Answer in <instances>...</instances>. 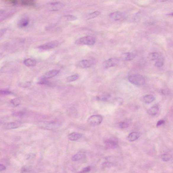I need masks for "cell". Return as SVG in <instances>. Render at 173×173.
<instances>
[{
	"label": "cell",
	"mask_w": 173,
	"mask_h": 173,
	"mask_svg": "<svg viewBox=\"0 0 173 173\" xmlns=\"http://www.w3.org/2000/svg\"><path fill=\"white\" fill-rule=\"evenodd\" d=\"M110 96L109 94H103L98 96L97 98L99 100L101 101H106L108 100L110 98Z\"/></svg>",
	"instance_id": "484cf974"
},
{
	"label": "cell",
	"mask_w": 173,
	"mask_h": 173,
	"mask_svg": "<svg viewBox=\"0 0 173 173\" xmlns=\"http://www.w3.org/2000/svg\"><path fill=\"white\" fill-rule=\"evenodd\" d=\"M171 159V156L169 154L165 153L163 155L162 159L163 161L167 162L169 161Z\"/></svg>",
	"instance_id": "4316f807"
},
{
	"label": "cell",
	"mask_w": 173,
	"mask_h": 173,
	"mask_svg": "<svg viewBox=\"0 0 173 173\" xmlns=\"http://www.w3.org/2000/svg\"><path fill=\"white\" fill-rule=\"evenodd\" d=\"M91 170V168L90 166H87L84 168L83 169L79 172V173H87L89 172Z\"/></svg>",
	"instance_id": "4dcf8cb0"
},
{
	"label": "cell",
	"mask_w": 173,
	"mask_h": 173,
	"mask_svg": "<svg viewBox=\"0 0 173 173\" xmlns=\"http://www.w3.org/2000/svg\"><path fill=\"white\" fill-rule=\"evenodd\" d=\"M7 3L13 5H21L26 6H33L35 4V2L32 0L27 1H5Z\"/></svg>",
	"instance_id": "3957f363"
},
{
	"label": "cell",
	"mask_w": 173,
	"mask_h": 173,
	"mask_svg": "<svg viewBox=\"0 0 173 173\" xmlns=\"http://www.w3.org/2000/svg\"><path fill=\"white\" fill-rule=\"evenodd\" d=\"M159 111V108L157 106H154L149 109L148 111L149 115L151 116H155L157 115Z\"/></svg>",
	"instance_id": "ac0fdd59"
},
{
	"label": "cell",
	"mask_w": 173,
	"mask_h": 173,
	"mask_svg": "<svg viewBox=\"0 0 173 173\" xmlns=\"http://www.w3.org/2000/svg\"><path fill=\"white\" fill-rule=\"evenodd\" d=\"M95 38L91 36H87L80 38L75 41V43L79 46H92L95 43Z\"/></svg>",
	"instance_id": "6da1fadb"
},
{
	"label": "cell",
	"mask_w": 173,
	"mask_h": 173,
	"mask_svg": "<svg viewBox=\"0 0 173 173\" xmlns=\"http://www.w3.org/2000/svg\"><path fill=\"white\" fill-rule=\"evenodd\" d=\"M162 93L164 95H167L170 94V92L167 89L163 90L162 91Z\"/></svg>",
	"instance_id": "8d00e7d4"
},
{
	"label": "cell",
	"mask_w": 173,
	"mask_h": 173,
	"mask_svg": "<svg viewBox=\"0 0 173 173\" xmlns=\"http://www.w3.org/2000/svg\"><path fill=\"white\" fill-rule=\"evenodd\" d=\"M109 16L111 20L115 21H122L126 17L125 14L120 11L113 12L110 13Z\"/></svg>",
	"instance_id": "8992f818"
},
{
	"label": "cell",
	"mask_w": 173,
	"mask_h": 173,
	"mask_svg": "<svg viewBox=\"0 0 173 173\" xmlns=\"http://www.w3.org/2000/svg\"><path fill=\"white\" fill-rule=\"evenodd\" d=\"M85 158V155L84 154L79 153L72 156V159L73 161H77L84 159Z\"/></svg>",
	"instance_id": "44dd1931"
},
{
	"label": "cell",
	"mask_w": 173,
	"mask_h": 173,
	"mask_svg": "<svg viewBox=\"0 0 173 173\" xmlns=\"http://www.w3.org/2000/svg\"><path fill=\"white\" fill-rule=\"evenodd\" d=\"M66 20L69 21H74L77 20V18L75 16L72 15H67L64 16Z\"/></svg>",
	"instance_id": "83f0119b"
},
{
	"label": "cell",
	"mask_w": 173,
	"mask_h": 173,
	"mask_svg": "<svg viewBox=\"0 0 173 173\" xmlns=\"http://www.w3.org/2000/svg\"><path fill=\"white\" fill-rule=\"evenodd\" d=\"M106 148L109 149H113L117 148L118 144L117 141L113 139L106 140L105 142Z\"/></svg>",
	"instance_id": "8fae6325"
},
{
	"label": "cell",
	"mask_w": 173,
	"mask_h": 173,
	"mask_svg": "<svg viewBox=\"0 0 173 173\" xmlns=\"http://www.w3.org/2000/svg\"><path fill=\"white\" fill-rule=\"evenodd\" d=\"M29 23V20L28 18H24L19 21L18 25L21 28H25L27 27Z\"/></svg>",
	"instance_id": "2e32d148"
},
{
	"label": "cell",
	"mask_w": 173,
	"mask_h": 173,
	"mask_svg": "<svg viewBox=\"0 0 173 173\" xmlns=\"http://www.w3.org/2000/svg\"><path fill=\"white\" fill-rule=\"evenodd\" d=\"M149 57L152 60H157L161 58V55L157 52H153L149 54Z\"/></svg>",
	"instance_id": "7402d4cb"
},
{
	"label": "cell",
	"mask_w": 173,
	"mask_h": 173,
	"mask_svg": "<svg viewBox=\"0 0 173 173\" xmlns=\"http://www.w3.org/2000/svg\"><path fill=\"white\" fill-rule=\"evenodd\" d=\"M60 42L59 41L57 40H54L41 45L38 47V48L43 50H48L58 46Z\"/></svg>",
	"instance_id": "52a82bcc"
},
{
	"label": "cell",
	"mask_w": 173,
	"mask_h": 173,
	"mask_svg": "<svg viewBox=\"0 0 173 173\" xmlns=\"http://www.w3.org/2000/svg\"><path fill=\"white\" fill-rule=\"evenodd\" d=\"M79 77V76L77 75H73L68 77L66 79L67 82H72L76 80Z\"/></svg>",
	"instance_id": "cb8c5ba5"
},
{
	"label": "cell",
	"mask_w": 173,
	"mask_h": 173,
	"mask_svg": "<svg viewBox=\"0 0 173 173\" xmlns=\"http://www.w3.org/2000/svg\"><path fill=\"white\" fill-rule=\"evenodd\" d=\"M129 81L132 84L137 86H142L145 84V80L143 75L135 74L130 76L128 77Z\"/></svg>",
	"instance_id": "7a4b0ae2"
},
{
	"label": "cell",
	"mask_w": 173,
	"mask_h": 173,
	"mask_svg": "<svg viewBox=\"0 0 173 173\" xmlns=\"http://www.w3.org/2000/svg\"><path fill=\"white\" fill-rule=\"evenodd\" d=\"M64 4L59 2H50L47 4V8L49 11H58L62 9Z\"/></svg>",
	"instance_id": "ba28073f"
},
{
	"label": "cell",
	"mask_w": 173,
	"mask_h": 173,
	"mask_svg": "<svg viewBox=\"0 0 173 173\" xmlns=\"http://www.w3.org/2000/svg\"><path fill=\"white\" fill-rule=\"evenodd\" d=\"M6 29H0V38L5 33H6Z\"/></svg>",
	"instance_id": "e575fe53"
},
{
	"label": "cell",
	"mask_w": 173,
	"mask_h": 173,
	"mask_svg": "<svg viewBox=\"0 0 173 173\" xmlns=\"http://www.w3.org/2000/svg\"><path fill=\"white\" fill-rule=\"evenodd\" d=\"M119 62V59L117 58H111L104 62L103 65L105 68H109L117 65Z\"/></svg>",
	"instance_id": "30bf717a"
},
{
	"label": "cell",
	"mask_w": 173,
	"mask_h": 173,
	"mask_svg": "<svg viewBox=\"0 0 173 173\" xmlns=\"http://www.w3.org/2000/svg\"><path fill=\"white\" fill-rule=\"evenodd\" d=\"M11 102L14 106H17L20 105L21 101L18 98H14L12 99Z\"/></svg>",
	"instance_id": "f1b7e54d"
},
{
	"label": "cell",
	"mask_w": 173,
	"mask_h": 173,
	"mask_svg": "<svg viewBox=\"0 0 173 173\" xmlns=\"http://www.w3.org/2000/svg\"><path fill=\"white\" fill-rule=\"evenodd\" d=\"M30 84V83H23L20 84V86L23 88H27L29 87Z\"/></svg>",
	"instance_id": "1f68e13d"
},
{
	"label": "cell",
	"mask_w": 173,
	"mask_h": 173,
	"mask_svg": "<svg viewBox=\"0 0 173 173\" xmlns=\"http://www.w3.org/2000/svg\"><path fill=\"white\" fill-rule=\"evenodd\" d=\"M165 122L164 120H160L157 122V126L160 127L162 125H164L165 124Z\"/></svg>",
	"instance_id": "d6a6232c"
},
{
	"label": "cell",
	"mask_w": 173,
	"mask_h": 173,
	"mask_svg": "<svg viewBox=\"0 0 173 173\" xmlns=\"http://www.w3.org/2000/svg\"><path fill=\"white\" fill-rule=\"evenodd\" d=\"M19 127V125L16 122L8 123L4 125V128L6 129H15Z\"/></svg>",
	"instance_id": "ffe728a7"
},
{
	"label": "cell",
	"mask_w": 173,
	"mask_h": 173,
	"mask_svg": "<svg viewBox=\"0 0 173 173\" xmlns=\"http://www.w3.org/2000/svg\"><path fill=\"white\" fill-rule=\"evenodd\" d=\"M164 64V61L163 59L161 58L158 59L156 62L155 64V65L156 67L158 68H160L162 67Z\"/></svg>",
	"instance_id": "d4e9b609"
},
{
	"label": "cell",
	"mask_w": 173,
	"mask_h": 173,
	"mask_svg": "<svg viewBox=\"0 0 173 173\" xmlns=\"http://www.w3.org/2000/svg\"><path fill=\"white\" fill-rule=\"evenodd\" d=\"M140 136V134L138 132H133L130 133L127 137V139L130 142L134 141L138 139Z\"/></svg>",
	"instance_id": "5bb4252c"
},
{
	"label": "cell",
	"mask_w": 173,
	"mask_h": 173,
	"mask_svg": "<svg viewBox=\"0 0 173 173\" xmlns=\"http://www.w3.org/2000/svg\"><path fill=\"white\" fill-rule=\"evenodd\" d=\"M96 63L95 60H83L77 63V66L80 68H84L91 67Z\"/></svg>",
	"instance_id": "9c48e42d"
},
{
	"label": "cell",
	"mask_w": 173,
	"mask_h": 173,
	"mask_svg": "<svg viewBox=\"0 0 173 173\" xmlns=\"http://www.w3.org/2000/svg\"><path fill=\"white\" fill-rule=\"evenodd\" d=\"M24 64L28 67H33L36 65V61L34 59L28 58L24 61Z\"/></svg>",
	"instance_id": "e0dca14e"
},
{
	"label": "cell",
	"mask_w": 173,
	"mask_h": 173,
	"mask_svg": "<svg viewBox=\"0 0 173 173\" xmlns=\"http://www.w3.org/2000/svg\"><path fill=\"white\" fill-rule=\"evenodd\" d=\"M154 96L152 95H148L144 96L143 98V101L144 103L146 104H150L152 103L155 100Z\"/></svg>",
	"instance_id": "d6986e66"
},
{
	"label": "cell",
	"mask_w": 173,
	"mask_h": 173,
	"mask_svg": "<svg viewBox=\"0 0 173 173\" xmlns=\"http://www.w3.org/2000/svg\"><path fill=\"white\" fill-rule=\"evenodd\" d=\"M11 94V92L6 90H0V94L8 95Z\"/></svg>",
	"instance_id": "836d02e7"
},
{
	"label": "cell",
	"mask_w": 173,
	"mask_h": 173,
	"mask_svg": "<svg viewBox=\"0 0 173 173\" xmlns=\"http://www.w3.org/2000/svg\"><path fill=\"white\" fill-rule=\"evenodd\" d=\"M136 56V54L135 53L128 52L123 54L122 58L125 61H130L133 60Z\"/></svg>",
	"instance_id": "9a60e30c"
},
{
	"label": "cell",
	"mask_w": 173,
	"mask_h": 173,
	"mask_svg": "<svg viewBox=\"0 0 173 173\" xmlns=\"http://www.w3.org/2000/svg\"><path fill=\"white\" fill-rule=\"evenodd\" d=\"M119 126L120 128L124 129L127 128L129 127V125L127 122H121L119 123Z\"/></svg>",
	"instance_id": "f546056e"
},
{
	"label": "cell",
	"mask_w": 173,
	"mask_h": 173,
	"mask_svg": "<svg viewBox=\"0 0 173 173\" xmlns=\"http://www.w3.org/2000/svg\"><path fill=\"white\" fill-rule=\"evenodd\" d=\"M59 72H60V71L58 70L54 69L50 70L45 73L43 78L46 80L51 79L57 75Z\"/></svg>",
	"instance_id": "7c38bea8"
},
{
	"label": "cell",
	"mask_w": 173,
	"mask_h": 173,
	"mask_svg": "<svg viewBox=\"0 0 173 173\" xmlns=\"http://www.w3.org/2000/svg\"><path fill=\"white\" fill-rule=\"evenodd\" d=\"M4 11L3 10H0V16L2 15L4 13Z\"/></svg>",
	"instance_id": "74e56055"
},
{
	"label": "cell",
	"mask_w": 173,
	"mask_h": 173,
	"mask_svg": "<svg viewBox=\"0 0 173 173\" xmlns=\"http://www.w3.org/2000/svg\"><path fill=\"white\" fill-rule=\"evenodd\" d=\"M101 14L100 12L98 11H96L90 13L87 16V20H90V19H93L97 17Z\"/></svg>",
	"instance_id": "603a6c76"
},
{
	"label": "cell",
	"mask_w": 173,
	"mask_h": 173,
	"mask_svg": "<svg viewBox=\"0 0 173 173\" xmlns=\"http://www.w3.org/2000/svg\"><path fill=\"white\" fill-rule=\"evenodd\" d=\"M103 120V117L99 115H94L91 116L87 120L88 124L91 126H97L100 125Z\"/></svg>",
	"instance_id": "277c9868"
},
{
	"label": "cell",
	"mask_w": 173,
	"mask_h": 173,
	"mask_svg": "<svg viewBox=\"0 0 173 173\" xmlns=\"http://www.w3.org/2000/svg\"><path fill=\"white\" fill-rule=\"evenodd\" d=\"M82 135L77 132H73L68 135V138L72 141H76L79 140L81 138Z\"/></svg>",
	"instance_id": "4fadbf2b"
},
{
	"label": "cell",
	"mask_w": 173,
	"mask_h": 173,
	"mask_svg": "<svg viewBox=\"0 0 173 173\" xmlns=\"http://www.w3.org/2000/svg\"><path fill=\"white\" fill-rule=\"evenodd\" d=\"M40 126L44 129L53 130L59 128L60 125L56 122H43L41 123Z\"/></svg>",
	"instance_id": "5b68a950"
},
{
	"label": "cell",
	"mask_w": 173,
	"mask_h": 173,
	"mask_svg": "<svg viewBox=\"0 0 173 173\" xmlns=\"http://www.w3.org/2000/svg\"><path fill=\"white\" fill-rule=\"evenodd\" d=\"M6 167L3 165L0 164V172L4 171L6 170Z\"/></svg>",
	"instance_id": "d590c367"
}]
</instances>
